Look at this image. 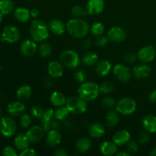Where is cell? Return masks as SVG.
<instances>
[{
    "label": "cell",
    "instance_id": "obj_40",
    "mask_svg": "<svg viewBox=\"0 0 156 156\" xmlns=\"http://www.w3.org/2000/svg\"><path fill=\"white\" fill-rule=\"evenodd\" d=\"M44 113V109L40 106H34L30 108V115L35 119L41 120V117H43Z\"/></svg>",
    "mask_w": 156,
    "mask_h": 156
},
{
    "label": "cell",
    "instance_id": "obj_57",
    "mask_svg": "<svg viewBox=\"0 0 156 156\" xmlns=\"http://www.w3.org/2000/svg\"><path fill=\"white\" fill-rule=\"evenodd\" d=\"M2 108H1V107H0V117H1V115H2Z\"/></svg>",
    "mask_w": 156,
    "mask_h": 156
},
{
    "label": "cell",
    "instance_id": "obj_59",
    "mask_svg": "<svg viewBox=\"0 0 156 156\" xmlns=\"http://www.w3.org/2000/svg\"><path fill=\"white\" fill-rule=\"evenodd\" d=\"M0 41H1V36H0Z\"/></svg>",
    "mask_w": 156,
    "mask_h": 156
},
{
    "label": "cell",
    "instance_id": "obj_5",
    "mask_svg": "<svg viewBox=\"0 0 156 156\" xmlns=\"http://www.w3.org/2000/svg\"><path fill=\"white\" fill-rule=\"evenodd\" d=\"M60 62L63 66L73 69L77 68L81 62V59L79 54L75 50H66L62 52L60 54Z\"/></svg>",
    "mask_w": 156,
    "mask_h": 156
},
{
    "label": "cell",
    "instance_id": "obj_26",
    "mask_svg": "<svg viewBox=\"0 0 156 156\" xmlns=\"http://www.w3.org/2000/svg\"><path fill=\"white\" fill-rule=\"evenodd\" d=\"M50 102L54 107L59 108V107L64 106L66 103V96L60 91H53L50 95Z\"/></svg>",
    "mask_w": 156,
    "mask_h": 156
},
{
    "label": "cell",
    "instance_id": "obj_42",
    "mask_svg": "<svg viewBox=\"0 0 156 156\" xmlns=\"http://www.w3.org/2000/svg\"><path fill=\"white\" fill-rule=\"evenodd\" d=\"M149 139H150L149 132L146 129L144 131H141L138 136V140L140 144H146L149 141Z\"/></svg>",
    "mask_w": 156,
    "mask_h": 156
},
{
    "label": "cell",
    "instance_id": "obj_29",
    "mask_svg": "<svg viewBox=\"0 0 156 156\" xmlns=\"http://www.w3.org/2000/svg\"><path fill=\"white\" fill-rule=\"evenodd\" d=\"M32 94L31 87L28 85H24L18 88L16 91V97L19 101H26L30 98Z\"/></svg>",
    "mask_w": 156,
    "mask_h": 156
},
{
    "label": "cell",
    "instance_id": "obj_21",
    "mask_svg": "<svg viewBox=\"0 0 156 156\" xmlns=\"http://www.w3.org/2000/svg\"><path fill=\"white\" fill-rule=\"evenodd\" d=\"M53 117H54V111L52 108H47L44 111L41 120L43 123V127L45 129L46 132L51 130V125L53 123Z\"/></svg>",
    "mask_w": 156,
    "mask_h": 156
},
{
    "label": "cell",
    "instance_id": "obj_30",
    "mask_svg": "<svg viewBox=\"0 0 156 156\" xmlns=\"http://www.w3.org/2000/svg\"><path fill=\"white\" fill-rule=\"evenodd\" d=\"M98 60V56L94 52H87L82 58V62L85 66H93Z\"/></svg>",
    "mask_w": 156,
    "mask_h": 156
},
{
    "label": "cell",
    "instance_id": "obj_19",
    "mask_svg": "<svg viewBox=\"0 0 156 156\" xmlns=\"http://www.w3.org/2000/svg\"><path fill=\"white\" fill-rule=\"evenodd\" d=\"M49 30L55 35H62L66 30V25L59 19H53L49 23Z\"/></svg>",
    "mask_w": 156,
    "mask_h": 156
},
{
    "label": "cell",
    "instance_id": "obj_38",
    "mask_svg": "<svg viewBox=\"0 0 156 156\" xmlns=\"http://www.w3.org/2000/svg\"><path fill=\"white\" fill-rule=\"evenodd\" d=\"M86 13H88L86 9H84L81 5H75L72 9V14H73V15L75 18H82V17H84L86 15Z\"/></svg>",
    "mask_w": 156,
    "mask_h": 156
},
{
    "label": "cell",
    "instance_id": "obj_12",
    "mask_svg": "<svg viewBox=\"0 0 156 156\" xmlns=\"http://www.w3.org/2000/svg\"><path fill=\"white\" fill-rule=\"evenodd\" d=\"M108 37L114 43H121L126 39V33L122 27H112L108 32Z\"/></svg>",
    "mask_w": 156,
    "mask_h": 156
},
{
    "label": "cell",
    "instance_id": "obj_56",
    "mask_svg": "<svg viewBox=\"0 0 156 156\" xmlns=\"http://www.w3.org/2000/svg\"><path fill=\"white\" fill-rule=\"evenodd\" d=\"M3 14L2 13H1V12H0V23L2 22V20H3Z\"/></svg>",
    "mask_w": 156,
    "mask_h": 156
},
{
    "label": "cell",
    "instance_id": "obj_54",
    "mask_svg": "<svg viewBox=\"0 0 156 156\" xmlns=\"http://www.w3.org/2000/svg\"><path fill=\"white\" fill-rule=\"evenodd\" d=\"M116 155L117 156H130L131 154L129 152H127V151H123V152H117Z\"/></svg>",
    "mask_w": 156,
    "mask_h": 156
},
{
    "label": "cell",
    "instance_id": "obj_6",
    "mask_svg": "<svg viewBox=\"0 0 156 156\" xmlns=\"http://www.w3.org/2000/svg\"><path fill=\"white\" fill-rule=\"evenodd\" d=\"M136 102L131 98H123L117 102L116 111L122 115H131L136 109Z\"/></svg>",
    "mask_w": 156,
    "mask_h": 156
},
{
    "label": "cell",
    "instance_id": "obj_47",
    "mask_svg": "<svg viewBox=\"0 0 156 156\" xmlns=\"http://www.w3.org/2000/svg\"><path fill=\"white\" fill-rule=\"evenodd\" d=\"M37 155L36 151L31 148H27L24 150L21 151V153L19 154L20 156H36Z\"/></svg>",
    "mask_w": 156,
    "mask_h": 156
},
{
    "label": "cell",
    "instance_id": "obj_44",
    "mask_svg": "<svg viewBox=\"0 0 156 156\" xmlns=\"http://www.w3.org/2000/svg\"><path fill=\"white\" fill-rule=\"evenodd\" d=\"M75 79L79 83H83L87 79V73L83 69L79 70L75 74Z\"/></svg>",
    "mask_w": 156,
    "mask_h": 156
},
{
    "label": "cell",
    "instance_id": "obj_22",
    "mask_svg": "<svg viewBox=\"0 0 156 156\" xmlns=\"http://www.w3.org/2000/svg\"><path fill=\"white\" fill-rule=\"evenodd\" d=\"M62 140V136L60 133L56 129H51L48 131L47 136H46V143L49 146H56L60 143Z\"/></svg>",
    "mask_w": 156,
    "mask_h": 156
},
{
    "label": "cell",
    "instance_id": "obj_41",
    "mask_svg": "<svg viewBox=\"0 0 156 156\" xmlns=\"http://www.w3.org/2000/svg\"><path fill=\"white\" fill-rule=\"evenodd\" d=\"M32 123L31 117L29 114H24L21 116L20 124L22 128H28Z\"/></svg>",
    "mask_w": 156,
    "mask_h": 156
},
{
    "label": "cell",
    "instance_id": "obj_25",
    "mask_svg": "<svg viewBox=\"0 0 156 156\" xmlns=\"http://www.w3.org/2000/svg\"><path fill=\"white\" fill-rule=\"evenodd\" d=\"M112 65L111 62L108 60H101L98 62H97L96 65L95 71L98 76H105L109 74L111 72Z\"/></svg>",
    "mask_w": 156,
    "mask_h": 156
},
{
    "label": "cell",
    "instance_id": "obj_9",
    "mask_svg": "<svg viewBox=\"0 0 156 156\" xmlns=\"http://www.w3.org/2000/svg\"><path fill=\"white\" fill-rule=\"evenodd\" d=\"M45 132L46 131L44 127L35 125V126H30L25 133V134L30 143H39L44 138Z\"/></svg>",
    "mask_w": 156,
    "mask_h": 156
},
{
    "label": "cell",
    "instance_id": "obj_11",
    "mask_svg": "<svg viewBox=\"0 0 156 156\" xmlns=\"http://www.w3.org/2000/svg\"><path fill=\"white\" fill-rule=\"evenodd\" d=\"M113 73L117 80L122 82H127L130 80L131 72L127 66L121 64H117L113 68Z\"/></svg>",
    "mask_w": 156,
    "mask_h": 156
},
{
    "label": "cell",
    "instance_id": "obj_33",
    "mask_svg": "<svg viewBox=\"0 0 156 156\" xmlns=\"http://www.w3.org/2000/svg\"><path fill=\"white\" fill-rule=\"evenodd\" d=\"M14 2L12 0H0V12L3 15H9L13 11Z\"/></svg>",
    "mask_w": 156,
    "mask_h": 156
},
{
    "label": "cell",
    "instance_id": "obj_18",
    "mask_svg": "<svg viewBox=\"0 0 156 156\" xmlns=\"http://www.w3.org/2000/svg\"><path fill=\"white\" fill-rule=\"evenodd\" d=\"M152 73V69L149 66L146 64H140V65L136 66L133 69V74L134 77L138 79H146L149 77Z\"/></svg>",
    "mask_w": 156,
    "mask_h": 156
},
{
    "label": "cell",
    "instance_id": "obj_7",
    "mask_svg": "<svg viewBox=\"0 0 156 156\" xmlns=\"http://www.w3.org/2000/svg\"><path fill=\"white\" fill-rule=\"evenodd\" d=\"M17 131V123L12 117L5 116L0 119V132L5 137H12Z\"/></svg>",
    "mask_w": 156,
    "mask_h": 156
},
{
    "label": "cell",
    "instance_id": "obj_16",
    "mask_svg": "<svg viewBox=\"0 0 156 156\" xmlns=\"http://www.w3.org/2000/svg\"><path fill=\"white\" fill-rule=\"evenodd\" d=\"M131 135L129 132L126 129H121L117 131L114 134L112 137L113 142L117 146H122L126 145L130 141Z\"/></svg>",
    "mask_w": 156,
    "mask_h": 156
},
{
    "label": "cell",
    "instance_id": "obj_39",
    "mask_svg": "<svg viewBox=\"0 0 156 156\" xmlns=\"http://www.w3.org/2000/svg\"><path fill=\"white\" fill-rule=\"evenodd\" d=\"M99 88L101 93L107 94L112 92L114 88V85L111 82H105L99 86Z\"/></svg>",
    "mask_w": 156,
    "mask_h": 156
},
{
    "label": "cell",
    "instance_id": "obj_27",
    "mask_svg": "<svg viewBox=\"0 0 156 156\" xmlns=\"http://www.w3.org/2000/svg\"><path fill=\"white\" fill-rule=\"evenodd\" d=\"M90 136L92 138L99 139L103 136L105 133V128L102 124L99 123H94L90 126L88 129Z\"/></svg>",
    "mask_w": 156,
    "mask_h": 156
},
{
    "label": "cell",
    "instance_id": "obj_37",
    "mask_svg": "<svg viewBox=\"0 0 156 156\" xmlns=\"http://www.w3.org/2000/svg\"><path fill=\"white\" fill-rule=\"evenodd\" d=\"M101 105L105 107L107 109H114V108H116V105H117V102L114 100L113 98L111 97H107L103 98L101 99Z\"/></svg>",
    "mask_w": 156,
    "mask_h": 156
},
{
    "label": "cell",
    "instance_id": "obj_43",
    "mask_svg": "<svg viewBox=\"0 0 156 156\" xmlns=\"http://www.w3.org/2000/svg\"><path fill=\"white\" fill-rule=\"evenodd\" d=\"M126 149H127V152H129V153L132 155V154H136L138 152L139 149V145L137 143V142L136 141H129V143L126 144Z\"/></svg>",
    "mask_w": 156,
    "mask_h": 156
},
{
    "label": "cell",
    "instance_id": "obj_24",
    "mask_svg": "<svg viewBox=\"0 0 156 156\" xmlns=\"http://www.w3.org/2000/svg\"><path fill=\"white\" fill-rule=\"evenodd\" d=\"M14 144L18 150L22 151L29 147L30 141L25 133H19L15 136L14 140Z\"/></svg>",
    "mask_w": 156,
    "mask_h": 156
},
{
    "label": "cell",
    "instance_id": "obj_2",
    "mask_svg": "<svg viewBox=\"0 0 156 156\" xmlns=\"http://www.w3.org/2000/svg\"><path fill=\"white\" fill-rule=\"evenodd\" d=\"M78 94L85 101H92L99 95L100 88L97 83L93 82H87L81 83L78 88Z\"/></svg>",
    "mask_w": 156,
    "mask_h": 156
},
{
    "label": "cell",
    "instance_id": "obj_35",
    "mask_svg": "<svg viewBox=\"0 0 156 156\" xmlns=\"http://www.w3.org/2000/svg\"><path fill=\"white\" fill-rule=\"evenodd\" d=\"M52 50L53 49H52L51 45L48 43H42L38 49L40 56L44 58L50 56L52 53Z\"/></svg>",
    "mask_w": 156,
    "mask_h": 156
},
{
    "label": "cell",
    "instance_id": "obj_45",
    "mask_svg": "<svg viewBox=\"0 0 156 156\" xmlns=\"http://www.w3.org/2000/svg\"><path fill=\"white\" fill-rule=\"evenodd\" d=\"M108 37L104 36V35H99V36H97L95 39V44L98 46V47H105L107 44H108Z\"/></svg>",
    "mask_w": 156,
    "mask_h": 156
},
{
    "label": "cell",
    "instance_id": "obj_13",
    "mask_svg": "<svg viewBox=\"0 0 156 156\" xmlns=\"http://www.w3.org/2000/svg\"><path fill=\"white\" fill-rule=\"evenodd\" d=\"M7 111L11 116L18 117L24 114L26 111V106L21 101H12L8 105Z\"/></svg>",
    "mask_w": 156,
    "mask_h": 156
},
{
    "label": "cell",
    "instance_id": "obj_8",
    "mask_svg": "<svg viewBox=\"0 0 156 156\" xmlns=\"http://www.w3.org/2000/svg\"><path fill=\"white\" fill-rule=\"evenodd\" d=\"M20 37L21 34L18 27L14 25H7L2 31L1 41L9 44H14L20 39Z\"/></svg>",
    "mask_w": 156,
    "mask_h": 156
},
{
    "label": "cell",
    "instance_id": "obj_10",
    "mask_svg": "<svg viewBox=\"0 0 156 156\" xmlns=\"http://www.w3.org/2000/svg\"><path fill=\"white\" fill-rule=\"evenodd\" d=\"M156 50L152 45H147L142 47L137 53V58L143 62H150L155 59Z\"/></svg>",
    "mask_w": 156,
    "mask_h": 156
},
{
    "label": "cell",
    "instance_id": "obj_50",
    "mask_svg": "<svg viewBox=\"0 0 156 156\" xmlns=\"http://www.w3.org/2000/svg\"><path fill=\"white\" fill-rule=\"evenodd\" d=\"M51 78V76H50V77H47L44 79V82H43V85H44V87H46V88H50L53 85V80H52Z\"/></svg>",
    "mask_w": 156,
    "mask_h": 156
},
{
    "label": "cell",
    "instance_id": "obj_28",
    "mask_svg": "<svg viewBox=\"0 0 156 156\" xmlns=\"http://www.w3.org/2000/svg\"><path fill=\"white\" fill-rule=\"evenodd\" d=\"M14 16L17 21L20 22H27L29 21L30 17V12L27 9L24 7L17 8L14 12Z\"/></svg>",
    "mask_w": 156,
    "mask_h": 156
},
{
    "label": "cell",
    "instance_id": "obj_15",
    "mask_svg": "<svg viewBox=\"0 0 156 156\" xmlns=\"http://www.w3.org/2000/svg\"><path fill=\"white\" fill-rule=\"evenodd\" d=\"M37 42H35L34 40H25L21 43L20 46V50L22 55L25 56H31L34 55L37 50Z\"/></svg>",
    "mask_w": 156,
    "mask_h": 156
},
{
    "label": "cell",
    "instance_id": "obj_52",
    "mask_svg": "<svg viewBox=\"0 0 156 156\" xmlns=\"http://www.w3.org/2000/svg\"><path fill=\"white\" fill-rule=\"evenodd\" d=\"M149 99L152 103H156V89L151 91L149 95Z\"/></svg>",
    "mask_w": 156,
    "mask_h": 156
},
{
    "label": "cell",
    "instance_id": "obj_1",
    "mask_svg": "<svg viewBox=\"0 0 156 156\" xmlns=\"http://www.w3.org/2000/svg\"><path fill=\"white\" fill-rule=\"evenodd\" d=\"M90 30L89 24L82 18H74L66 23V30L75 38H83Z\"/></svg>",
    "mask_w": 156,
    "mask_h": 156
},
{
    "label": "cell",
    "instance_id": "obj_36",
    "mask_svg": "<svg viewBox=\"0 0 156 156\" xmlns=\"http://www.w3.org/2000/svg\"><path fill=\"white\" fill-rule=\"evenodd\" d=\"M91 33L94 36H99V35L103 34L105 32V25L101 22H94L91 24L90 27Z\"/></svg>",
    "mask_w": 156,
    "mask_h": 156
},
{
    "label": "cell",
    "instance_id": "obj_32",
    "mask_svg": "<svg viewBox=\"0 0 156 156\" xmlns=\"http://www.w3.org/2000/svg\"><path fill=\"white\" fill-rule=\"evenodd\" d=\"M91 147V142L87 137H82L77 140L76 143V148L81 153H85L88 152Z\"/></svg>",
    "mask_w": 156,
    "mask_h": 156
},
{
    "label": "cell",
    "instance_id": "obj_53",
    "mask_svg": "<svg viewBox=\"0 0 156 156\" xmlns=\"http://www.w3.org/2000/svg\"><path fill=\"white\" fill-rule=\"evenodd\" d=\"M30 16L33 17V18H37V17L39 16L40 15V11L37 9H32L30 10Z\"/></svg>",
    "mask_w": 156,
    "mask_h": 156
},
{
    "label": "cell",
    "instance_id": "obj_14",
    "mask_svg": "<svg viewBox=\"0 0 156 156\" xmlns=\"http://www.w3.org/2000/svg\"><path fill=\"white\" fill-rule=\"evenodd\" d=\"M105 9V0H88L86 10L88 14L91 15L101 13Z\"/></svg>",
    "mask_w": 156,
    "mask_h": 156
},
{
    "label": "cell",
    "instance_id": "obj_31",
    "mask_svg": "<svg viewBox=\"0 0 156 156\" xmlns=\"http://www.w3.org/2000/svg\"><path fill=\"white\" fill-rule=\"evenodd\" d=\"M119 113L117 111H113L112 109L108 111L105 117V121H106L107 125L110 127H114L117 126V123H119Z\"/></svg>",
    "mask_w": 156,
    "mask_h": 156
},
{
    "label": "cell",
    "instance_id": "obj_34",
    "mask_svg": "<svg viewBox=\"0 0 156 156\" xmlns=\"http://www.w3.org/2000/svg\"><path fill=\"white\" fill-rule=\"evenodd\" d=\"M69 113L66 107H59L54 111V117L58 120H64L66 118H67Z\"/></svg>",
    "mask_w": 156,
    "mask_h": 156
},
{
    "label": "cell",
    "instance_id": "obj_4",
    "mask_svg": "<svg viewBox=\"0 0 156 156\" xmlns=\"http://www.w3.org/2000/svg\"><path fill=\"white\" fill-rule=\"evenodd\" d=\"M66 107L72 114H82L88 109V104L79 96H71L67 98Z\"/></svg>",
    "mask_w": 156,
    "mask_h": 156
},
{
    "label": "cell",
    "instance_id": "obj_48",
    "mask_svg": "<svg viewBox=\"0 0 156 156\" xmlns=\"http://www.w3.org/2000/svg\"><path fill=\"white\" fill-rule=\"evenodd\" d=\"M137 56L133 53H127L124 56V62L126 63H133L136 60Z\"/></svg>",
    "mask_w": 156,
    "mask_h": 156
},
{
    "label": "cell",
    "instance_id": "obj_58",
    "mask_svg": "<svg viewBox=\"0 0 156 156\" xmlns=\"http://www.w3.org/2000/svg\"><path fill=\"white\" fill-rule=\"evenodd\" d=\"M1 70H2V67H1V66H0V72H1Z\"/></svg>",
    "mask_w": 156,
    "mask_h": 156
},
{
    "label": "cell",
    "instance_id": "obj_49",
    "mask_svg": "<svg viewBox=\"0 0 156 156\" xmlns=\"http://www.w3.org/2000/svg\"><path fill=\"white\" fill-rule=\"evenodd\" d=\"M54 155L56 156H67L69 153L63 149H56V152H54Z\"/></svg>",
    "mask_w": 156,
    "mask_h": 156
},
{
    "label": "cell",
    "instance_id": "obj_20",
    "mask_svg": "<svg viewBox=\"0 0 156 156\" xmlns=\"http://www.w3.org/2000/svg\"><path fill=\"white\" fill-rule=\"evenodd\" d=\"M117 146L111 141H105L100 146V152L105 156H112L117 153Z\"/></svg>",
    "mask_w": 156,
    "mask_h": 156
},
{
    "label": "cell",
    "instance_id": "obj_46",
    "mask_svg": "<svg viewBox=\"0 0 156 156\" xmlns=\"http://www.w3.org/2000/svg\"><path fill=\"white\" fill-rule=\"evenodd\" d=\"M2 154L4 156H17L18 153H17L16 150L14 148L11 147V146H6L4 149H2Z\"/></svg>",
    "mask_w": 156,
    "mask_h": 156
},
{
    "label": "cell",
    "instance_id": "obj_23",
    "mask_svg": "<svg viewBox=\"0 0 156 156\" xmlns=\"http://www.w3.org/2000/svg\"><path fill=\"white\" fill-rule=\"evenodd\" d=\"M143 126L146 130L151 133H156V116L154 114H148L143 119Z\"/></svg>",
    "mask_w": 156,
    "mask_h": 156
},
{
    "label": "cell",
    "instance_id": "obj_55",
    "mask_svg": "<svg viewBox=\"0 0 156 156\" xmlns=\"http://www.w3.org/2000/svg\"><path fill=\"white\" fill-rule=\"evenodd\" d=\"M149 155H150L151 156H156V146L155 148H153L152 150H151Z\"/></svg>",
    "mask_w": 156,
    "mask_h": 156
},
{
    "label": "cell",
    "instance_id": "obj_51",
    "mask_svg": "<svg viewBox=\"0 0 156 156\" xmlns=\"http://www.w3.org/2000/svg\"><path fill=\"white\" fill-rule=\"evenodd\" d=\"M91 40H89V39L84 40L82 43V49H85V50L89 48V47H91Z\"/></svg>",
    "mask_w": 156,
    "mask_h": 156
},
{
    "label": "cell",
    "instance_id": "obj_3",
    "mask_svg": "<svg viewBox=\"0 0 156 156\" xmlns=\"http://www.w3.org/2000/svg\"><path fill=\"white\" fill-rule=\"evenodd\" d=\"M30 34L35 42H42L48 38L49 27L44 21L36 19L30 24Z\"/></svg>",
    "mask_w": 156,
    "mask_h": 156
},
{
    "label": "cell",
    "instance_id": "obj_17",
    "mask_svg": "<svg viewBox=\"0 0 156 156\" xmlns=\"http://www.w3.org/2000/svg\"><path fill=\"white\" fill-rule=\"evenodd\" d=\"M47 71H48L49 76H51L52 78L56 79V78L62 77L64 73L63 65L62 62L59 61H51L48 64Z\"/></svg>",
    "mask_w": 156,
    "mask_h": 156
}]
</instances>
